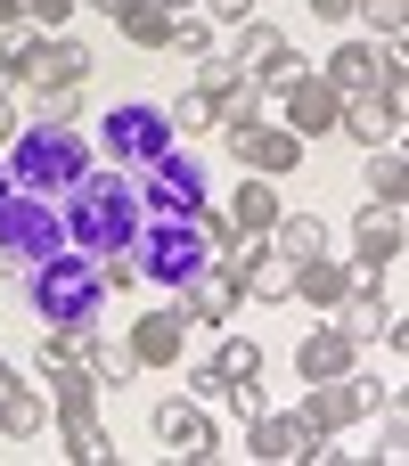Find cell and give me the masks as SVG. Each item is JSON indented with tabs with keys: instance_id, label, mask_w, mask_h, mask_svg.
Returning a JSON list of instances; mask_svg holds the SVG:
<instances>
[{
	"instance_id": "6da1fadb",
	"label": "cell",
	"mask_w": 409,
	"mask_h": 466,
	"mask_svg": "<svg viewBox=\"0 0 409 466\" xmlns=\"http://www.w3.org/2000/svg\"><path fill=\"white\" fill-rule=\"evenodd\" d=\"M90 139H82V123H25L8 147H0V164H8V180L16 188H33V197H66L82 172H90Z\"/></svg>"
},
{
	"instance_id": "7a4b0ae2",
	"label": "cell",
	"mask_w": 409,
	"mask_h": 466,
	"mask_svg": "<svg viewBox=\"0 0 409 466\" xmlns=\"http://www.w3.org/2000/svg\"><path fill=\"white\" fill-rule=\"evenodd\" d=\"M16 279L33 295V311H41V328H98L107 319V287H98L90 254H74V246L49 254V262H25Z\"/></svg>"
},
{
	"instance_id": "3957f363",
	"label": "cell",
	"mask_w": 409,
	"mask_h": 466,
	"mask_svg": "<svg viewBox=\"0 0 409 466\" xmlns=\"http://www.w3.org/2000/svg\"><path fill=\"white\" fill-rule=\"evenodd\" d=\"M131 254H139V279H148V287H164V295L213 262L189 213H148V221H139V246H131Z\"/></svg>"
},
{
	"instance_id": "277c9868",
	"label": "cell",
	"mask_w": 409,
	"mask_h": 466,
	"mask_svg": "<svg viewBox=\"0 0 409 466\" xmlns=\"http://www.w3.org/2000/svg\"><path fill=\"white\" fill-rule=\"evenodd\" d=\"M164 147H172V115H164L156 98H123V106L98 115V156H107V164L139 172V164H156Z\"/></svg>"
},
{
	"instance_id": "5b68a950",
	"label": "cell",
	"mask_w": 409,
	"mask_h": 466,
	"mask_svg": "<svg viewBox=\"0 0 409 466\" xmlns=\"http://www.w3.org/2000/svg\"><path fill=\"white\" fill-rule=\"evenodd\" d=\"M0 246L16 254V270H25V262H49V254H66V221H57V197L8 188V197H0Z\"/></svg>"
},
{
	"instance_id": "8992f818",
	"label": "cell",
	"mask_w": 409,
	"mask_h": 466,
	"mask_svg": "<svg viewBox=\"0 0 409 466\" xmlns=\"http://www.w3.org/2000/svg\"><path fill=\"white\" fill-rule=\"evenodd\" d=\"M246 459H262V466H312V459H336V451H328V434H312L295 410H262V418H246Z\"/></svg>"
},
{
	"instance_id": "52a82bcc",
	"label": "cell",
	"mask_w": 409,
	"mask_h": 466,
	"mask_svg": "<svg viewBox=\"0 0 409 466\" xmlns=\"http://www.w3.org/2000/svg\"><path fill=\"white\" fill-rule=\"evenodd\" d=\"M131 180H139V205H148V213H189V205H205V164H197L180 139H172L156 164H139Z\"/></svg>"
},
{
	"instance_id": "ba28073f",
	"label": "cell",
	"mask_w": 409,
	"mask_h": 466,
	"mask_svg": "<svg viewBox=\"0 0 409 466\" xmlns=\"http://www.w3.org/2000/svg\"><path fill=\"white\" fill-rule=\"evenodd\" d=\"M156 442L172 451V459H189V466H205V459H221V434H213V418H205V401H189V393H172V401H156Z\"/></svg>"
},
{
	"instance_id": "9c48e42d",
	"label": "cell",
	"mask_w": 409,
	"mask_h": 466,
	"mask_svg": "<svg viewBox=\"0 0 409 466\" xmlns=\"http://www.w3.org/2000/svg\"><path fill=\"white\" fill-rule=\"evenodd\" d=\"M230 156H238V172H262V180H295V164H303V139L287 131V123H246V131H230Z\"/></svg>"
},
{
	"instance_id": "30bf717a",
	"label": "cell",
	"mask_w": 409,
	"mask_h": 466,
	"mask_svg": "<svg viewBox=\"0 0 409 466\" xmlns=\"http://www.w3.org/2000/svg\"><path fill=\"white\" fill-rule=\"evenodd\" d=\"M172 303H180V319H189V328H213V336H221V328H238L246 287H238V279H221V270L205 262L197 279H180V287H172Z\"/></svg>"
},
{
	"instance_id": "8fae6325",
	"label": "cell",
	"mask_w": 409,
	"mask_h": 466,
	"mask_svg": "<svg viewBox=\"0 0 409 466\" xmlns=\"http://www.w3.org/2000/svg\"><path fill=\"white\" fill-rule=\"evenodd\" d=\"M394 262H402V205H369L361 197V213H353V270L385 279Z\"/></svg>"
},
{
	"instance_id": "7c38bea8",
	"label": "cell",
	"mask_w": 409,
	"mask_h": 466,
	"mask_svg": "<svg viewBox=\"0 0 409 466\" xmlns=\"http://www.w3.org/2000/svg\"><path fill=\"white\" fill-rule=\"evenodd\" d=\"M295 418H303L312 434H328V442H336V434H353V426L369 418V401H361V385H353V369H344V377L303 385V410H295Z\"/></svg>"
},
{
	"instance_id": "4fadbf2b",
	"label": "cell",
	"mask_w": 409,
	"mask_h": 466,
	"mask_svg": "<svg viewBox=\"0 0 409 466\" xmlns=\"http://www.w3.org/2000/svg\"><path fill=\"white\" fill-rule=\"evenodd\" d=\"M279 106H287L279 123H287V131H295L303 147H312V139H328V131H336V115H344V98H336V90H328L320 74H295V82L279 90Z\"/></svg>"
},
{
	"instance_id": "5bb4252c",
	"label": "cell",
	"mask_w": 409,
	"mask_h": 466,
	"mask_svg": "<svg viewBox=\"0 0 409 466\" xmlns=\"http://www.w3.org/2000/svg\"><path fill=\"white\" fill-rule=\"evenodd\" d=\"M402 123H409V90H361V98H344V115H336V131H353L361 147L402 139Z\"/></svg>"
},
{
	"instance_id": "9a60e30c",
	"label": "cell",
	"mask_w": 409,
	"mask_h": 466,
	"mask_svg": "<svg viewBox=\"0 0 409 466\" xmlns=\"http://www.w3.org/2000/svg\"><path fill=\"white\" fill-rule=\"evenodd\" d=\"M139 369H180V352H189V319H180V303H156L148 319H131V344H123Z\"/></svg>"
},
{
	"instance_id": "2e32d148",
	"label": "cell",
	"mask_w": 409,
	"mask_h": 466,
	"mask_svg": "<svg viewBox=\"0 0 409 466\" xmlns=\"http://www.w3.org/2000/svg\"><path fill=\"white\" fill-rule=\"evenodd\" d=\"M361 352H369V344H353L336 319H320V328L295 344V377H303V385H320V377H344V369H361Z\"/></svg>"
},
{
	"instance_id": "e0dca14e",
	"label": "cell",
	"mask_w": 409,
	"mask_h": 466,
	"mask_svg": "<svg viewBox=\"0 0 409 466\" xmlns=\"http://www.w3.org/2000/svg\"><path fill=\"white\" fill-rule=\"evenodd\" d=\"M90 74H98V49H90V41L74 33V25L41 41V66H33V82H49V90H82Z\"/></svg>"
},
{
	"instance_id": "ac0fdd59",
	"label": "cell",
	"mask_w": 409,
	"mask_h": 466,
	"mask_svg": "<svg viewBox=\"0 0 409 466\" xmlns=\"http://www.w3.org/2000/svg\"><path fill=\"white\" fill-rule=\"evenodd\" d=\"M230 229L238 238H271V221L287 213V197H279V180H262V172H238V188H230Z\"/></svg>"
},
{
	"instance_id": "d6986e66",
	"label": "cell",
	"mask_w": 409,
	"mask_h": 466,
	"mask_svg": "<svg viewBox=\"0 0 409 466\" xmlns=\"http://www.w3.org/2000/svg\"><path fill=\"white\" fill-rule=\"evenodd\" d=\"M353 279H361V270H353V254H328V246H320V254H303V262H295V303H312V311H336Z\"/></svg>"
},
{
	"instance_id": "ffe728a7",
	"label": "cell",
	"mask_w": 409,
	"mask_h": 466,
	"mask_svg": "<svg viewBox=\"0 0 409 466\" xmlns=\"http://www.w3.org/2000/svg\"><path fill=\"white\" fill-rule=\"evenodd\" d=\"M320 82H328L336 98H361V90H377V41H344V49H328Z\"/></svg>"
},
{
	"instance_id": "44dd1931",
	"label": "cell",
	"mask_w": 409,
	"mask_h": 466,
	"mask_svg": "<svg viewBox=\"0 0 409 466\" xmlns=\"http://www.w3.org/2000/svg\"><path fill=\"white\" fill-rule=\"evenodd\" d=\"M49 434V393L41 385H8L0 393V442H41Z\"/></svg>"
},
{
	"instance_id": "7402d4cb",
	"label": "cell",
	"mask_w": 409,
	"mask_h": 466,
	"mask_svg": "<svg viewBox=\"0 0 409 466\" xmlns=\"http://www.w3.org/2000/svg\"><path fill=\"white\" fill-rule=\"evenodd\" d=\"M41 41H49V33H41V25H25V16H16V25H0V90H33Z\"/></svg>"
},
{
	"instance_id": "603a6c76",
	"label": "cell",
	"mask_w": 409,
	"mask_h": 466,
	"mask_svg": "<svg viewBox=\"0 0 409 466\" xmlns=\"http://www.w3.org/2000/svg\"><path fill=\"white\" fill-rule=\"evenodd\" d=\"M49 426H57V442H66V459H74V466H107V459H115V434H107L98 410H74V418H49Z\"/></svg>"
},
{
	"instance_id": "cb8c5ba5",
	"label": "cell",
	"mask_w": 409,
	"mask_h": 466,
	"mask_svg": "<svg viewBox=\"0 0 409 466\" xmlns=\"http://www.w3.org/2000/svg\"><path fill=\"white\" fill-rule=\"evenodd\" d=\"M369 205H409V156H402V139H385V147H369Z\"/></svg>"
},
{
	"instance_id": "d4e9b609",
	"label": "cell",
	"mask_w": 409,
	"mask_h": 466,
	"mask_svg": "<svg viewBox=\"0 0 409 466\" xmlns=\"http://www.w3.org/2000/svg\"><path fill=\"white\" fill-rule=\"evenodd\" d=\"M115 33H123L131 49H164V41H172V8H164V0H123V8H115Z\"/></svg>"
},
{
	"instance_id": "484cf974",
	"label": "cell",
	"mask_w": 409,
	"mask_h": 466,
	"mask_svg": "<svg viewBox=\"0 0 409 466\" xmlns=\"http://www.w3.org/2000/svg\"><path fill=\"white\" fill-rule=\"evenodd\" d=\"M279 49H287V33H279V25H271V16H262V8H254V16H246V25H230V57H238V66H246V74H254V66H271V57H279Z\"/></svg>"
},
{
	"instance_id": "4316f807",
	"label": "cell",
	"mask_w": 409,
	"mask_h": 466,
	"mask_svg": "<svg viewBox=\"0 0 409 466\" xmlns=\"http://www.w3.org/2000/svg\"><path fill=\"white\" fill-rule=\"evenodd\" d=\"M262 246H271V254H287V262H303V254H320V246H328V221H320V213H279Z\"/></svg>"
},
{
	"instance_id": "83f0119b",
	"label": "cell",
	"mask_w": 409,
	"mask_h": 466,
	"mask_svg": "<svg viewBox=\"0 0 409 466\" xmlns=\"http://www.w3.org/2000/svg\"><path fill=\"white\" fill-rule=\"evenodd\" d=\"M213 369H221V385H246V377H262V369H271V352H262L254 336L221 328V344H213Z\"/></svg>"
},
{
	"instance_id": "f1b7e54d",
	"label": "cell",
	"mask_w": 409,
	"mask_h": 466,
	"mask_svg": "<svg viewBox=\"0 0 409 466\" xmlns=\"http://www.w3.org/2000/svg\"><path fill=\"white\" fill-rule=\"evenodd\" d=\"M246 295H254V303H295V262L262 246V254H254V270H246Z\"/></svg>"
},
{
	"instance_id": "f546056e",
	"label": "cell",
	"mask_w": 409,
	"mask_h": 466,
	"mask_svg": "<svg viewBox=\"0 0 409 466\" xmlns=\"http://www.w3.org/2000/svg\"><path fill=\"white\" fill-rule=\"evenodd\" d=\"M213 33H221V25H213L205 8H180V16H172V41H164V57H205V49H213Z\"/></svg>"
},
{
	"instance_id": "4dcf8cb0",
	"label": "cell",
	"mask_w": 409,
	"mask_h": 466,
	"mask_svg": "<svg viewBox=\"0 0 409 466\" xmlns=\"http://www.w3.org/2000/svg\"><path fill=\"white\" fill-rule=\"evenodd\" d=\"M164 115H172V139H205V131H213V90H197V82H189Z\"/></svg>"
},
{
	"instance_id": "1f68e13d",
	"label": "cell",
	"mask_w": 409,
	"mask_h": 466,
	"mask_svg": "<svg viewBox=\"0 0 409 466\" xmlns=\"http://www.w3.org/2000/svg\"><path fill=\"white\" fill-rule=\"evenodd\" d=\"M90 270H98V287H107V295H131V287H148L131 246H98V254H90Z\"/></svg>"
},
{
	"instance_id": "d6a6232c",
	"label": "cell",
	"mask_w": 409,
	"mask_h": 466,
	"mask_svg": "<svg viewBox=\"0 0 409 466\" xmlns=\"http://www.w3.org/2000/svg\"><path fill=\"white\" fill-rule=\"evenodd\" d=\"M353 16H369V25H377V41H402V25H409V0H361Z\"/></svg>"
},
{
	"instance_id": "836d02e7",
	"label": "cell",
	"mask_w": 409,
	"mask_h": 466,
	"mask_svg": "<svg viewBox=\"0 0 409 466\" xmlns=\"http://www.w3.org/2000/svg\"><path fill=\"white\" fill-rule=\"evenodd\" d=\"M295 74H303V57H295V41H287V49L271 57V66H254V82H262V90H287Z\"/></svg>"
},
{
	"instance_id": "e575fe53",
	"label": "cell",
	"mask_w": 409,
	"mask_h": 466,
	"mask_svg": "<svg viewBox=\"0 0 409 466\" xmlns=\"http://www.w3.org/2000/svg\"><path fill=\"white\" fill-rule=\"evenodd\" d=\"M25 25H41V33H66V25H74V0H25Z\"/></svg>"
},
{
	"instance_id": "d590c367",
	"label": "cell",
	"mask_w": 409,
	"mask_h": 466,
	"mask_svg": "<svg viewBox=\"0 0 409 466\" xmlns=\"http://www.w3.org/2000/svg\"><path fill=\"white\" fill-rule=\"evenodd\" d=\"M221 393H230V385H221V369H213V360H197V369H189V401H205V410H213Z\"/></svg>"
},
{
	"instance_id": "8d00e7d4",
	"label": "cell",
	"mask_w": 409,
	"mask_h": 466,
	"mask_svg": "<svg viewBox=\"0 0 409 466\" xmlns=\"http://www.w3.org/2000/svg\"><path fill=\"white\" fill-rule=\"evenodd\" d=\"M409 451V418H402V401H385V451L377 459H402Z\"/></svg>"
},
{
	"instance_id": "74e56055",
	"label": "cell",
	"mask_w": 409,
	"mask_h": 466,
	"mask_svg": "<svg viewBox=\"0 0 409 466\" xmlns=\"http://www.w3.org/2000/svg\"><path fill=\"white\" fill-rule=\"evenodd\" d=\"M197 8H205L213 25H246V16H254V0H197Z\"/></svg>"
},
{
	"instance_id": "f35d334b",
	"label": "cell",
	"mask_w": 409,
	"mask_h": 466,
	"mask_svg": "<svg viewBox=\"0 0 409 466\" xmlns=\"http://www.w3.org/2000/svg\"><path fill=\"white\" fill-rule=\"evenodd\" d=\"M303 8H312L320 25H353V8H361V0H303Z\"/></svg>"
},
{
	"instance_id": "ab89813d",
	"label": "cell",
	"mask_w": 409,
	"mask_h": 466,
	"mask_svg": "<svg viewBox=\"0 0 409 466\" xmlns=\"http://www.w3.org/2000/svg\"><path fill=\"white\" fill-rule=\"evenodd\" d=\"M16 131H25V115H16V98H8V90H0V147H8V139H16Z\"/></svg>"
},
{
	"instance_id": "60d3db41",
	"label": "cell",
	"mask_w": 409,
	"mask_h": 466,
	"mask_svg": "<svg viewBox=\"0 0 409 466\" xmlns=\"http://www.w3.org/2000/svg\"><path fill=\"white\" fill-rule=\"evenodd\" d=\"M74 8H90V16H115V8H123V0H74Z\"/></svg>"
},
{
	"instance_id": "b9f144b4",
	"label": "cell",
	"mask_w": 409,
	"mask_h": 466,
	"mask_svg": "<svg viewBox=\"0 0 409 466\" xmlns=\"http://www.w3.org/2000/svg\"><path fill=\"white\" fill-rule=\"evenodd\" d=\"M8 385H16V360H8V352H0V393H8Z\"/></svg>"
},
{
	"instance_id": "7bdbcfd3",
	"label": "cell",
	"mask_w": 409,
	"mask_h": 466,
	"mask_svg": "<svg viewBox=\"0 0 409 466\" xmlns=\"http://www.w3.org/2000/svg\"><path fill=\"white\" fill-rule=\"evenodd\" d=\"M8 279H16V254H8V246H0V287H8Z\"/></svg>"
},
{
	"instance_id": "ee69618b",
	"label": "cell",
	"mask_w": 409,
	"mask_h": 466,
	"mask_svg": "<svg viewBox=\"0 0 409 466\" xmlns=\"http://www.w3.org/2000/svg\"><path fill=\"white\" fill-rule=\"evenodd\" d=\"M16 16H25V0H0V25H16Z\"/></svg>"
},
{
	"instance_id": "f6af8a7d",
	"label": "cell",
	"mask_w": 409,
	"mask_h": 466,
	"mask_svg": "<svg viewBox=\"0 0 409 466\" xmlns=\"http://www.w3.org/2000/svg\"><path fill=\"white\" fill-rule=\"evenodd\" d=\"M164 8H172V16H180V8H197V0H164Z\"/></svg>"
},
{
	"instance_id": "bcb514c9",
	"label": "cell",
	"mask_w": 409,
	"mask_h": 466,
	"mask_svg": "<svg viewBox=\"0 0 409 466\" xmlns=\"http://www.w3.org/2000/svg\"><path fill=\"white\" fill-rule=\"evenodd\" d=\"M8 188H16V180H8V164H0V197H8Z\"/></svg>"
}]
</instances>
